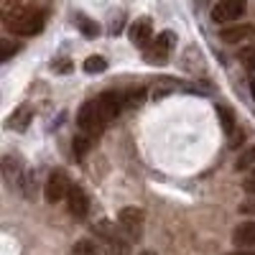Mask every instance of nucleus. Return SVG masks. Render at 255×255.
<instances>
[{"label": "nucleus", "mask_w": 255, "mask_h": 255, "mask_svg": "<svg viewBox=\"0 0 255 255\" xmlns=\"http://www.w3.org/2000/svg\"><path fill=\"white\" fill-rule=\"evenodd\" d=\"M95 235L100 238L105 255H130V245H133V243L128 240V238L123 235V230L115 227L113 222H108V220L97 222V225H95Z\"/></svg>", "instance_id": "obj_2"}, {"label": "nucleus", "mask_w": 255, "mask_h": 255, "mask_svg": "<svg viewBox=\"0 0 255 255\" xmlns=\"http://www.w3.org/2000/svg\"><path fill=\"white\" fill-rule=\"evenodd\" d=\"M250 90H253V97H255V79L250 82Z\"/></svg>", "instance_id": "obj_27"}, {"label": "nucleus", "mask_w": 255, "mask_h": 255, "mask_svg": "<svg viewBox=\"0 0 255 255\" xmlns=\"http://www.w3.org/2000/svg\"><path fill=\"white\" fill-rule=\"evenodd\" d=\"M82 69L87 72V74H100V72L108 69V61H105L102 56H87V59H84V64H82Z\"/></svg>", "instance_id": "obj_15"}, {"label": "nucleus", "mask_w": 255, "mask_h": 255, "mask_svg": "<svg viewBox=\"0 0 255 255\" xmlns=\"http://www.w3.org/2000/svg\"><path fill=\"white\" fill-rule=\"evenodd\" d=\"M232 243H235L238 248H255V220H248V222H240L235 227V232H232Z\"/></svg>", "instance_id": "obj_12"}, {"label": "nucleus", "mask_w": 255, "mask_h": 255, "mask_svg": "<svg viewBox=\"0 0 255 255\" xmlns=\"http://www.w3.org/2000/svg\"><path fill=\"white\" fill-rule=\"evenodd\" d=\"M227 255H255V250H245V248H240V250H235V253H227Z\"/></svg>", "instance_id": "obj_26"}, {"label": "nucleus", "mask_w": 255, "mask_h": 255, "mask_svg": "<svg viewBox=\"0 0 255 255\" xmlns=\"http://www.w3.org/2000/svg\"><path fill=\"white\" fill-rule=\"evenodd\" d=\"M125 95V108H135L145 100V90H130V92H123Z\"/></svg>", "instance_id": "obj_22"}, {"label": "nucleus", "mask_w": 255, "mask_h": 255, "mask_svg": "<svg viewBox=\"0 0 255 255\" xmlns=\"http://www.w3.org/2000/svg\"><path fill=\"white\" fill-rule=\"evenodd\" d=\"M253 163H255V145L245 148V151L240 153V158L235 161V168H238V171H245V168L253 166Z\"/></svg>", "instance_id": "obj_17"}, {"label": "nucleus", "mask_w": 255, "mask_h": 255, "mask_svg": "<svg viewBox=\"0 0 255 255\" xmlns=\"http://www.w3.org/2000/svg\"><path fill=\"white\" fill-rule=\"evenodd\" d=\"M217 113H220V120H222V125H225V133L232 135V133L238 130V128H235V118H232V110H230V108H222V105H220Z\"/></svg>", "instance_id": "obj_16"}, {"label": "nucleus", "mask_w": 255, "mask_h": 255, "mask_svg": "<svg viewBox=\"0 0 255 255\" xmlns=\"http://www.w3.org/2000/svg\"><path fill=\"white\" fill-rule=\"evenodd\" d=\"M28 120H31L28 108H20V110H15V118H10V120H8V125H10V128H26V125H28Z\"/></svg>", "instance_id": "obj_21"}, {"label": "nucleus", "mask_w": 255, "mask_h": 255, "mask_svg": "<svg viewBox=\"0 0 255 255\" xmlns=\"http://www.w3.org/2000/svg\"><path fill=\"white\" fill-rule=\"evenodd\" d=\"M140 255H156V253H153V250H143Z\"/></svg>", "instance_id": "obj_28"}, {"label": "nucleus", "mask_w": 255, "mask_h": 255, "mask_svg": "<svg viewBox=\"0 0 255 255\" xmlns=\"http://www.w3.org/2000/svg\"><path fill=\"white\" fill-rule=\"evenodd\" d=\"M69 191H72V179H69V174L61 171V168H54V171L49 174V179H46V186H44L46 202L56 204V202H61V199H67Z\"/></svg>", "instance_id": "obj_5"}, {"label": "nucleus", "mask_w": 255, "mask_h": 255, "mask_svg": "<svg viewBox=\"0 0 255 255\" xmlns=\"http://www.w3.org/2000/svg\"><path fill=\"white\" fill-rule=\"evenodd\" d=\"M243 191L245 194H255V168L250 174H245V179H243Z\"/></svg>", "instance_id": "obj_23"}, {"label": "nucleus", "mask_w": 255, "mask_h": 255, "mask_svg": "<svg viewBox=\"0 0 255 255\" xmlns=\"http://www.w3.org/2000/svg\"><path fill=\"white\" fill-rule=\"evenodd\" d=\"M255 36V26L253 23H243V26H227L220 31V38L225 44H243V41Z\"/></svg>", "instance_id": "obj_11"}, {"label": "nucleus", "mask_w": 255, "mask_h": 255, "mask_svg": "<svg viewBox=\"0 0 255 255\" xmlns=\"http://www.w3.org/2000/svg\"><path fill=\"white\" fill-rule=\"evenodd\" d=\"M238 209H240V215H255V194H250Z\"/></svg>", "instance_id": "obj_24"}, {"label": "nucleus", "mask_w": 255, "mask_h": 255, "mask_svg": "<svg viewBox=\"0 0 255 255\" xmlns=\"http://www.w3.org/2000/svg\"><path fill=\"white\" fill-rule=\"evenodd\" d=\"M153 38H156V36H153V23H151V18H138L135 23L130 26V41H133L138 49H145Z\"/></svg>", "instance_id": "obj_9"}, {"label": "nucleus", "mask_w": 255, "mask_h": 255, "mask_svg": "<svg viewBox=\"0 0 255 255\" xmlns=\"http://www.w3.org/2000/svg\"><path fill=\"white\" fill-rule=\"evenodd\" d=\"M20 49V44H15V41H8V38H3L0 41V61H8L15 51Z\"/></svg>", "instance_id": "obj_20"}, {"label": "nucleus", "mask_w": 255, "mask_h": 255, "mask_svg": "<svg viewBox=\"0 0 255 255\" xmlns=\"http://www.w3.org/2000/svg\"><path fill=\"white\" fill-rule=\"evenodd\" d=\"M0 18H3V26L18 36H36L46 23V13L26 0H5Z\"/></svg>", "instance_id": "obj_1"}, {"label": "nucleus", "mask_w": 255, "mask_h": 255, "mask_svg": "<svg viewBox=\"0 0 255 255\" xmlns=\"http://www.w3.org/2000/svg\"><path fill=\"white\" fill-rule=\"evenodd\" d=\"M238 59H240V64H243L245 69L255 72V46H248V49H243V51L238 54Z\"/></svg>", "instance_id": "obj_19"}, {"label": "nucleus", "mask_w": 255, "mask_h": 255, "mask_svg": "<svg viewBox=\"0 0 255 255\" xmlns=\"http://www.w3.org/2000/svg\"><path fill=\"white\" fill-rule=\"evenodd\" d=\"M97 140H100V133H87V130H79V133L74 135V140H72L74 156H77V158L87 156V153L92 151V148L97 145Z\"/></svg>", "instance_id": "obj_13"}, {"label": "nucleus", "mask_w": 255, "mask_h": 255, "mask_svg": "<svg viewBox=\"0 0 255 255\" xmlns=\"http://www.w3.org/2000/svg\"><path fill=\"white\" fill-rule=\"evenodd\" d=\"M54 69H56V72H69L72 64H69L67 59H64V61H54Z\"/></svg>", "instance_id": "obj_25"}, {"label": "nucleus", "mask_w": 255, "mask_h": 255, "mask_svg": "<svg viewBox=\"0 0 255 255\" xmlns=\"http://www.w3.org/2000/svg\"><path fill=\"white\" fill-rule=\"evenodd\" d=\"M245 10H248V0H220L212 8V18L217 23H235L245 15Z\"/></svg>", "instance_id": "obj_7"}, {"label": "nucleus", "mask_w": 255, "mask_h": 255, "mask_svg": "<svg viewBox=\"0 0 255 255\" xmlns=\"http://www.w3.org/2000/svg\"><path fill=\"white\" fill-rule=\"evenodd\" d=\"M77 28L87 36V38H97V36H100V26L95 23L92 18H87V15H77Z\"/></svg>", "instance_id": "obj_14"}, {"label": "nucleus", "mask_w": 255, "mask_h": 255, "mask_svg": "<svg viewBox=\"0 0 255 255\" xmlns=\"http://www.w3.org/2000/svg\"><path fill=\"white\" fill-rule=\"evenodd\" d=\"M97 105H100V113H102L105 123H110L125 110V95L123 92H102L97 97Z\"/></svg>", "instance_id": "obj_8"}, {"label": "nucleus", "mask_w": 255, "mask_h": 255, "mask_svg": "<svg viewBox=\"0 0 255 255\" xmlns=\"http://www.w3.org/2000/svg\"><path fill=\"white\" fill-rule=\"evenodd\" d=\"M67 207H69V212L74 217H84L90 212V197H87V191H84L82 186H72V191H69V197H67Z\"/></svg>", "instance_id": "obj_10"}, {"label": "nucleus", "mask_w": 255, "mask_h": 255, "mask_svg": "<svg viewBox=\"0 0 255 255\" xmlns=\"http://www.w3.org/2000/svg\"><path fill=\"white\" fill-rule=\"evenodd\" d=\"M174 44H176V36L171 31H163L143 49V59L148 64H153V67H163L168 61V56H171V51H174Z\"/></svg>", "instance_id": "obj_3"}, {"label": "nucleus", "mask_w": 255, "mask_h": 255, "mask_svg": "<svg viewBox=\"0 0 255 255\" xmlns=\"http://www.w3.org/2000/svg\"><path fill=\"white\" fill-rule=\"evenodd\" d=\"M143 225H145V215L140 207H123L118 212V227L130 243H138L143 238Z\"/></svg>", "instance_id": "obj_4"}, {"label": "nucleus", "mask_w": 255, "mask_h": 255, "mask_svg": "<svg viewBox=\"0 0 255 255\" xmlns=\"http://www.w3.org/2000/svg\"><path fill=\"white\" fill-rule=\"evenodd\" d=\"M74 255H102V253L97 250V245L92 240H79L74 245Z\"/></svg>", "instance_id": "obj_18"}, {"label": "nucleus", "mask_w": 255, "mask_h": 255, "mask_svg": "<svg viewBox=\"0 0 255 255\" xmlns=\"http://www.w3.org/2000/svg\"><path fill=\"white\" fill-rule=\"evenodd\" d=\"M77 123H79V130H87V133H102V128L108 125L100 113V105L97 100H90V102H84L79 113H77Z\"/></svg>", "instance_id": "obj_6"}]
</instances>
